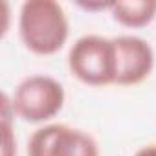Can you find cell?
I'll return each mask as SVG.
<instances>
[{
	"mask_svg": "<svg viewBox=\"0 0 156 156\" xmlns=\"http://www.w3.org/2000/svg\"><path fill=\"white\" fill-rule=\"evenodd\" d=\"M19 35L28 51L55 55L70 35L68 15L55 0H26L19 11Z\"/></svg>",
	"mask_w": 156,
	"mask_h": 156,
	"instance_id": "1",
	"label": "cell"
},
{
	"mask_svg": "<svg viewBox=\"0 0 156 156\" xmlns=\"http://www.w3.org/2000/svg\"><path fill=\"white\" fill-rule=\"evenodd\" d=\"M68 70L77 81L88 87H108L116 83L114 41L88 33L79 37L68 50Z\"/></svg>",
	"mask_w": 156,
	"mask_h": 156,
	"instance_id": "2",
	"label": "cell"
},
{
	"mask_svg": "<svg viewBox=\"0 0 156 156\" xmlns=\"http://www.w3.org/2000/svg\"><path fill=\"white\" fill-rule=\"evenodd\" d=\"M11 99L13 114L26 123L41 125L53 119L64 107V87L51 75L33 73L15 87Z\"/></svg>",
	"mask_w": 156,
	"mask_h": 156,
	"instance_id": "3",
	"label": "cell"
},
{
	"mask_svg": "<svg viewBox=\"0 0 156 156\" xmlns=\"http://www.w3.org/2000/svg\"><path fill=\"white\" fill-rule=\"evenodd\" d=\"M28 156H99V145L87 130L48 123L28 140Z\"/></svg>",
	"mask_w": 156,
	"mask_h": 156,
	"instance_id": "4",
	"label": "cell"
},
{
	"mask_svg": "<svg viewBox=\"0 0 156 156\" xmlns=\"http://www.w3.org/2000/svg\"><path fill=\"white\" fill-rule=\"evenodd\" d=\"M116 48V83L119 87H134L143 83L154 70V50L138 35L112 37Z\"/></svg>",
	"mask_w": 156,
	"mask_h": 156,
	"instance_id": "5",
	"label": "cell"
},
{
	"mask_svg": "<svg viewBox=\"0 0 156 156\" xmlns=\"http://www.w3.org/2000/svg\"><path fill=\"white\" fill-rule=\"evenodd\" d=\"M112 19L130 30L145 28L156 19V0H130V2H110Z\"/></svg>",
	"mask_w": 156,
	"mask_h": 156,
	"instance_id": "6",
	"label": "cell"
},
{
	"mask_svg": "<svg viewBox=\"0 0 156 156\" xmlns=\"http://www.w3.org/2000/svg\"><path fill=\"white\" fill-rule=\"evenodd\" d=\"M13 107L8 94H2V154L0 156H17V140L11 127Z\"/></svg>",
	"mask_w": 156,
	"mask_h": 156,
	"instance_id": "7",
	"label": "cell"
},
{
	"mask_svg": "<svg viewBox=\"0 0 156 156\" xmlns=\"http://www.w3.org/2000/svg\"><path fill=\"white\" fill-rule=\"evenodd\" d=\"M132 156H156V145H154V143L143 145V147H140Z\"/></svg>",
	"mask_w": 156,
	"mask_h": 156,
	"instance_id": "8",
	"label": "cell"
}]
</instances>
